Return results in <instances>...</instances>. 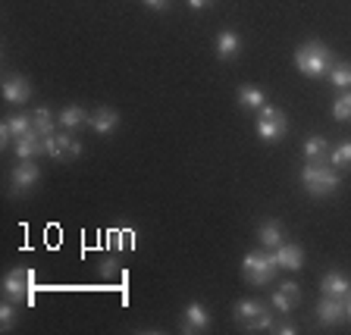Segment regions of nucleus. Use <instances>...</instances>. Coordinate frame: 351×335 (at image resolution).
<instances>
[{"label": "nucleus", "mask_w": 351, "mask_h": 335, "mask_svg": "<svg viewBox=\"0 0 351 335\" xmlns=\"http://www.w3.org/2000/svg\"><path fill=\"white\" fill-rule=\"evenodd\" d=\"M329 163L336 169H348L351 166V141H342L339 147H332V151H329Z\"/></svg>", "instance_id": "nucleus-23"}, {"label": "nucleus", "mask_w": 351, "mask_h": 335, "mask_svg": "<svg viewBox=\"0 0 351 335\" xmlns=\"http://www.w3.org/2000/svg\"><path fill=\"white\" fill-rule=\"evenodd\" d=\"M82 153V141H73V147H69V157H79Z\"/></svg>", "instance_id": "nucleus-33"}, {"label": "nucleus", "mask_w": 351, "mask_h": 335, "mask_svg": "<svg viewBox=\"0 0 351 335\" xmlns=\"http://www.w3.org/2000/svg\"><path fill=\"white\" fill-rule=\"evenodd\" d=\"M239 103H241V110H261V107H267V95L254 85H245L239 91Z\"/></svg>", "instance_id": "nucleus-21"}, {"label": "nucleus", "mask_w": 351, "mask_h": 335, "mask_svg": "<svg viewBox=\"0 0 351 335\" xmlns=\"http://www.w3.org/2000/svg\"><path fill=\"white\" fill-rule=\"evenodd\" d=\"M38 179H41V169L35 166V160H19L16 169L10 173V191L13 195H25L29 188H35Z\"/></svg>", "instance_id": "nucleus-6"}, {"label": "nucleus", "mask_w": 351, "mask_h": 335, "mask_svg": "<svg viewBox=\"0 0 351 335\" xmlns=\"http://www.w3.org/2000/svg\"><path fill=\"white\" fill-rule=\"evenodd\" d=\"M298 301H301V288L295 282H282L276 292H273V307H276L279 314H289Z\"/></svg>", "instance_id": "nucleus-13"}, {"label": "nucleus", "mask_w": 351, "mask_h": 335, "mask_svg": "<svg viewBox=\"0 0 351 335\" xmlns=\"http://www.w3.org/2000/svg\"><path fill=\"white\" fill-rule=\"evenodd\" d=\"M348 320H351V298H348Z\"/></svg>", "instance_id": "nucleus-34"}, {"label": "nucleus", "mask_w": 351, "mask_h": 335, "mask_svg": "<svg viewBox=\"0 0 351 335\" xmlns=\"http://www.w3.org/2000/svg\"><path fill=\"white\" fill-rule=\"evenodd\" d=\"M263 310H267V307L257 304V301H239V304H235V323H239L241 329H248Z\"/></svg>", "instance_id": "nucleus-20"}, {"label": "nucleus", "mask_w": 351, "mask_h": 335, "mask_svg": "<svg viewBox=\"0 0 351 335\" xmlns=\"http://www.w3.org/2000/svg\"><path fill=\"white\" fill-rule=\"evenodd\" d=\"M241 51V38L235 32H219L217 38V57L219 60H235Z\"/></svg>", "instance_id": "nucleus-19"}, {"label": "nucleus", "mask_w": 351, "mask_h": 335, "mask_svg": "<svg viewBox=\"0 0 351 335\" xmlns=\"http://www.w3.org/2000/svg\"><path fill=\"white\" fill-rule=\"evenodd\" d=\"M145 7H151V10H167L169 0H145Z\"/></svg>", "instance_id": "nucleus-31"}, {"label": "nucleus", "mask_w": 351, "mask_h": 335, "mask_svg": "<svg viewBox=\"0 0 351 335\" xmlns=\"http://www.w3.org/2000/svg\"><path fill=\"white\" fill-rule=\"evenodd\" d=\"M332 63H336V57H332V51H329L323 41H307L295 51V66H298V73L311 75V79H320L323 73H329Z\"/></svg>", "instance_id": "nucleus-2"}, {"label": "nucleus", "mask_w": 351, "mask_h": 335, "mask_svg": "<svg viewBox=\"0 0 351 335\" xmlns=\"http://www.w3.org/2000/svg\"><path fill=\"white\" fill-rule=\"evenodd\" d=\"M345 317H348V301L323 295V301L317 304V320H320L323 326H336V323L345 320Z\"/></svg>", "instance_id": "nucleus-7"}, {"label": "nucleus", "mask_w": 351, "mask_h": 335, "mask_svg": "<svg viewBox=\"0 0 351 335\" xmlns=\"http://www.w3.org/2000/svg\"><path fill=\"white\" fill-rule=\"evenodd\" d=\"M69 147H73V138H69V132H66V129L44 135V153H47V157L63 160V157H69Z\"/></svg>", "instance_id": "nucleus-14"}, {"label": "nucleus", "mask_w": 351, "mask_h": 335, "mask_svg": "<svg viewBox=\"0 0 351 335\" xmlns=\"http://www.w3.org/2000/svg\"><path fill=\"white\" fill-rule=\"evenodd\" d=\"M29 97H32V85L22 75H10L3 82V101L7 103H25Z\"/></svg>", "instance_id": "nucleus-15"}, {"label": "nucleus", "mask_w": 351, "mask_h": 335, "mask_svg": "<svg viewBox=\"0 0 351 335\" xmlns=\"http://www.w3.org/2000/svg\"><path fill=\"white\" fill-rule=\"evenodd\" d=\"M276 260L273 254H261V251H251L245 260H241V276L251 285H267L273 276H276Z\"/></svg>", "instance_id": "nucleus-4"}, {"label": "nucleus", "mask_w": 351, "mask_h": 335, "mask_svg": "<svg viewBox=\"0 0 351 335\" xmlns=\"http://www.w3.org/2000/svg\"><path fill=\"white\" fill-rule=\"evenodd\" d=\"M3 295L13 304H25L35 301V270L32 266H16L7 279H3Z\"/></svg>", "instance_id": "nucleus-3"}, {"label": "nucleus", "mask_w": 351, "mask_h": 335, "mask_svg": "<svg viewBox=\"0 0 351 335\" xmlns=\"http://www.w3.org/2000/svg\"><path fill=\"white\" fill-rule=\"evenodd\" d=\"M0 326H3V332H10V329L16 326V307H13V301H7V304L0 307Z\"/></svg>", "instance_id": "nucleus-27"}, {"label": "nucleus", "mask_w": 351, "mask_h": 335, "mask_svg": "<svg viewBox=\"0 0 351 335\" xmlns=\"http://www.w3.org/2000/svg\"><path fill=\"white\" fill-rule=\"evenodd\" d=\"M207 329H210V314L197 301H191L182 314V332L195 335V332H207Z\"/></svg>", "instance_id": "nucleus-9"}, {"label": "nucleus", "mask_w": 351, "mask_h": 335, "mask_svg": "<svg viewBox=\"0 0 351 335\" xmlns=\"http://www.w3.org/2000/svg\"><path fill=\"white\" fill-rule=\"evenodd\" d=\"M257 238H261V245H263V248L276 251L279 245H282V241H285V232H282V226H279L276 219H263V223H261V229H257Z\"/></svg>", "instance_id": "nucleus-17"}, {"label": "nucleus", "mask_w": 351, "mask_h": 335, "mask_svg": "<svg viewBox=\"0 0 351 335\" xmlns=\"http://www.w3.org/2000/svg\"><path fill=\"white\" fill-rule=\"evenodd\" d=\"M270 326H273V314H270V310H263V314L248 326V332H267Z\"/></svg>", "instance_id": "nucleus-28"}, {"label": "nucleus", "mask_w": 351, "mask_h": 335, "mask_svg": "<svg viewBox=\"0 0 351 335\" xmlns=\"http://www.w3.org/2000/svg\"><path fill=\"white\" fill-rule=\"evenodd\" d=\"M32 125H35L38 135H51V132H53V116H51V110L38 107L35 113H32Z\"/></svg>", "instance_id": "nucleus-25"}, {"label": "nucleus", "mask_w": 351, "mask_h": 335, "mask_svg": "<svg viewBox=\"0 0 351 335\" xmlns=\"http://www.w3.org/2000/svg\"><path fill=\"white\" fill-rule=\"evenodd\" d=\"M88 113L82 107H63L60 110V116H57V125L66 132H73V129H82V125H88Z\"/></svg>", "instance_id": "nucleus-18"}, {"label": "nucleus", "mask_w": 351, "mask_h": 335, "mask_svg": "<svg viewBox=\"0 0 351 335\" xmlns=\"http://www.w3.org/2000/svg\"><path fill=\"white\" fill-rule=\"evenodd\" d=\"M270 332H282V335H295V332H298V326H295V323H279V326H270Z\"/></svg>", "instance_id": "nucleus-30"}, {"label": "nucleus", "mask_w": 351, "mask_h": 335, "mask_svg": "<svg viewBox=\"0 0 351 335\" xmlns=\"http://www.w3.org/2000/svg\"><path fill=\"white\" fill-rule=\"evenodd\" d=\"M332 119H339V123L351 119V91H348V95H342L336 103H332Z\"/></svg>", "instance_id": "nucleus-26"}, {"label": "nucleus", "mask_w": 351, "mask_h": 335, "mask_svg": "<svg viewBox=\"0 0 351 335\" xmlns=\"http://www.w3.org/2000/svg\"><path fill=\"white\" fill-rule=\"evenodd\" d=\"M273 260H276V266H282V270H301L304 266V248H298V245H292V241H282L276 251H270Z\"/></svg>", "instance_id": "nucleus-8"}, {"label": "nucleus", "mask_w": 351, "mask_h": 335, "mask_svg": "<svg viewBox=\"0 0 351 335\" xmlns=\"http://www.w3.org/2000/svg\"><path fill=\"white\" fill-rule=\"evenodd\" d=\"M16 157L19 160H35L38 153H44V135H38L35 129L29 132V135H22V138H16Z\"/></svg>", "instance_id": "nucleus-11"}, {"label": "nucleus", "mask_w": 351, "mask_h": 335, "mask_svg": "<svg viewBox=\"0 0 351 335\" xmlns=\"http://www.w3.org/2000/svg\"><path fill=\"white\" fill-rule=\"evenodd\" d=\"M285 113L276 107H261V119H257V135L263 141H279L285 135Z\"/></svg>", "instance_id": "nucleus-5"}, {"label": "nucleus", "mask_w": 351, "mask_h": 335, "mask_svg": "<svg viewBox=\"0 0 351 335\" xmlns=\"http://www.w3.org/2000/svg\"><path fill=\"white\" fill-rule=\"evenodd\" d=\"M339 182H342V175H339V169L329 160H311L301 169V185H304L307 195H314V197L332 195L339 188Z\"/></svg>", "instance_id": "nucleus-1"}, {"label": "nucleus", "mask_w": 351, "mask_h": 335, "mask_svg": "<svg viewBox=\"0 0 351 335\" xmlns=\"http://www.w3.org/2000/svg\"><path fill=\"white\" fill-rule=\"evenodd\" d=\"M88 125H91L97 135H113V132H117V125H119V113L113 107H101L97 113H91Z\"/></svg>", "instance_id": "nucleus-12"}, {"label": "nucleus", "mask_w": 351, "mask_h": 335, "mask_svg": "<svg viewBox=\"0 0 351 335\" xmlns=\"http://www.w3.org/2000/svg\"><path fill=\"white\" fill-rule=\"evenodd\" d=\"M101 276L104 279H117V276H123V270L117 266V260H101Z\"/></svg>", "instance_id": "nucleus-29"}, {"label": "nucleus", "mask_w": 351, "mask_h": 335, "mask_svg": "<svg viewBox=\"0 0 351 335\" xmlns=\"http://www.w3.org/2000/svg\"><path fill=\"white\" fill-rule=\"evenodd\" d=\"M304 157L307 160H329V141L314 135V138L304 141Z\"/></svg>", "instance_id": "nucleus-22"}, {"label": "nucleus", "mask_w": 351, "mask_h": 335, "mask_svg": "<svg viewBox=\"0 0 351 335\" xmlns=\"http://www.w3.org/2000/svg\"><path fill=\"white\" fill-rule=\"evenodd\" d=\"M329 82L336 88H351V66L348 63H332L329 66Z\"/></svg>", "instance_id": "nucleus-24"}, {"label": "nucleus", "mask_w": 351, "mask_h": 335, "mask_svg": "<svg viewBox=\"0 0 351 335\" xmlns=\"http://www.w3.org/2000/svg\"><path fill=\"white\" fill-rule=\"evenodd\" d=\"M207 3H210V0H189V7H191V10H204Z\"/></svg>", "instance_id": "nucleus-32"}, {"label": "nucleus", "mask_w": 351, "mask_h": 335, "mask_svg": "<svg viewBox=\"0 0 351 335\" xmlns=\"http://www.w3.org/2000/svg\"><path fill=\"white\" fill-rule=\"evenodd\" d=\"M32 129H35V125H32V116H25V113H16V116L3 119V125H0V145H10L13 138L29 135Z\"/></svg>", "instance_id": "nucleus-10"}, {"label": "nucleus", "mask_w": 351, "mask_h": 335, "mask_svg": "<svg viewBox=\"0 0 351 335\" xmlns=\"http://www.w3.org/2000/svg\"><path fill=\"white\" fill-rule=\"evenodd\" d=\"M320 288H323V295H329V298H345V301L351 298V282L342 276V273H336V270L323 276Z\"/></svg>", "instance_id": "nucleus-16"}]
</instances>
